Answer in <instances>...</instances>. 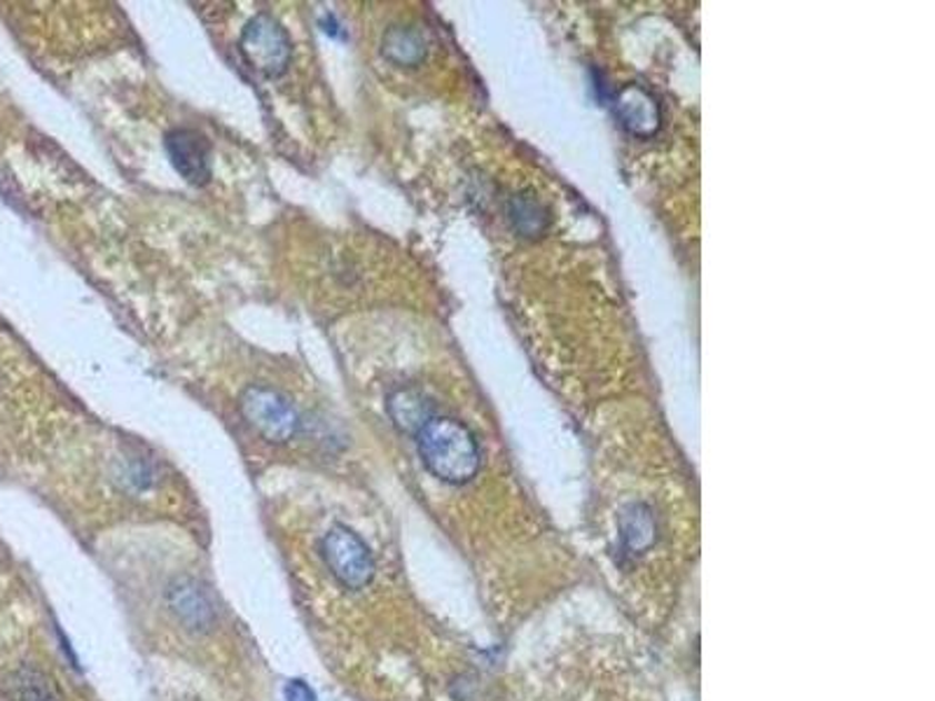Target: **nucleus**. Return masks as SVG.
<instances>
[{"instance_id": "9d476101", "label": "nucleus", "mask_w": 935, "mask_h": 701, "mask_svg": "<svg viewBox=\"0 0 935 701\" xmlns=\"http://www.w3.org/2000/svg\"><path fill=\"white\" fill-rule=\"evenodd\" d=\"M12 701H61L54 683L36 667H21L10 678Z\"/></svg>"}, {"instance_id": "f257e3e1", "label": "nucleus", "mask_w": 935, "mask_h": 701, "mask_svg": "<svg viewBox=\"0 0 935 701\" xmlns=\"http://www.w3.org/2000/svg\"><path fill=\"white\" fill-rule=\"evenodd\" d=\"M426 468L447 484H466L480 470V447L468 425L449 417H432L417 435Z\"/></svg>"}, {"instance_id": "423d86ee", "label": "nucleus", "mask_w": 935, "mask_h": 701, "mask_svg": "<svg viewBox=\"0 0 935 701\" xmlns=\"http://www.w3.org/2000/svg\"><path fill=\"white\" fill-rule=\"evenodd\" d=\"M167 603L178 622L190 631H209L216 620V603L211 594L195 578H176L167 590Z\"/></svg>"}, {"instance_id": "20e7f679", "label": "nucleus", "mask_w": 935, "mask_h": 701, "mask_svg": "<svg viewBox=\"0 0 935 701\" xmlns=\"http://www.w3.org/2000/svg\"><path fill=\"white\" fill-rule=\"evenodd\" d=\"M321 552L330 573L347 590H362L375 578V561L368 545L347 527L335 524L321 540Z\"/></svg>"}, {"instance_id": "ddd939ff", "label": "nucleus", "mask_w": 935, "mask_h": 701, "mask_svg": "<svg viewBox=\"0 0 935 701\" xmlns=\"http://www.w3.org/2000/svg\"><path fill=\"white\" fill-rule=\"evenodd\" d=\"M284 692H286V701H316L314 690L305 681H290Z\"/></svg>"}, {"instance_id": "7ed1b4c3", "label": "nucleus", "mask_w": 935, "mask_h": 701, "mask_svg": "<svg viewBox=\"0 0 935 701\" xmlns=\"http://www.w3.org/2000/svg\"><path fill=\"white\" fill-rule=\"evenodd\" d=\"M241 414L256 431L273 444L288 442L300 428V417L292 402L273 389L250 387L241 395Z\"/></svg>"}, {"instance_id": "6e6552de", "label": "nucleus", "mask_w": 935, "mask_h": 701, "mask_svg": "<svg viewBox=\"0 0 935 701\" xmlns=\"http://www.w3.org/2000/svg\"><path fill=\"white\" fill-rule=\"evenodd\" d=\"M389 417L398 431L407 435H419L421 428L432 419L430 400L417 389H398L389 395Z\"/></svg>"}, {"instance_id": "39448f33", "label": "nucleus", "mask_w": 935, "mask_h": 701, "mask_svg": "<svg viewBox=\"0 0 935 701\" xmlns=\"http://www.w3.org/2000/svg\"><path fill=\"white\" fill-rule=\"evenodd\" d=\"M167 152L173 169L192 186H207L211 178V143L197 129L178 127L167 133Z\"/></svg>"}, {"instance_id": "0eeeda50", "label": "nucleus", "mask_w": 935, "mask_h": 701, "mask_svg": "<svg viewBox=\"0 0 935 701\" xmlns=\"http://www.w3.org/2000/svg\"><path fill=\"white\" fill-rule=\"evenodd\" d=\"M615 112H618L623 127L631 131L634 136H653L659 127V108L655 99L646 92L644 87L627 84L618 94V103H615Z\"/></svg>"}, {"instance_id": "1a4fd4ad", "label": "nucleus", "mask_w": 935, "mask_h": 701, "mask_svg": "<svg viewBox=\"0 0 935 701\" xmlns=\"http://www.w3.org/2000/svg\"><path fill=\"white\" fill-rule=\"evenodd\" d=\"M381 54L396 66H419L426 59V38L415 27H391L381 38Z\"/></svg>"}, {"instance_id": "9b49d317", "label": "nucleus", "mask_w": 935, "mask_h": 701, "mask_svg": "<svg viewBox=\"0 0 935 701\" xmlns=\"http://www.w3.org/2000/svg\"><path fill=\"white\" fill-rule=\"evenodd\" d=\"M623 538L634 552H644L655 542L653 514L644 505H631L623 512Z\"/></svg>"}, {"instance_id": "f8f14e48", "label": "nucleus", "mask_w": 935, "mask_h": 701, "mask_svg": "<svg viewBox=\"0 0 935 701\" xmlns=\"http://www.w3.org/2000/svg\"><path fill=\"white\" fill-rule=\"evenodd\" d=\"M513 220L517 222L519 232H524L527 237H536L545 230V211L538 201L527 199V197H519L513 203Z\"/></svg>"}, {"instance_id": "f03ea898", "label": "nucleus", "mask_w": 935, "mask_h": 701, "mask_svg": "<svg viewBox=\"0 0 935 701\" xmlns=\"http://www.w3.org/2000/svg\"><path fill=\"white\" fill-rule=\"evenodd\" d=\"M239 50L246 63L265 78H279L292 59V44L286 29L271 14H256L243 27Z\"/></svg>"}]
</instances>
